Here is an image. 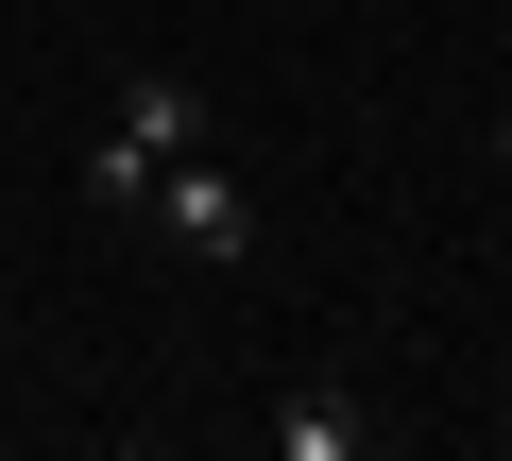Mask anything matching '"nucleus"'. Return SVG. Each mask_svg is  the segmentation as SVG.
<instances>
[{
  "mask_svg": "<svg viewBox=\"0 0 512 461\" xmlns=\"http://www.w3.org/2000/svg\"><path fill=\"white\" fill-rule=\"evenodd\" d=\"M188 137H205V86H188V69H137V86H120V120L86 137V205H103V222H137V188H154Z\"/></svg>",
  "mask_w": 512,
  "mask_h": 461,
  "instance_id": "f257e3e1",
  "label": "nucleus"
},
{
  "mask_svg": "<svg viewBox=\"0 0 512 461\" xmlns=\"http://www.w3.org/2000/svg\"><path fill=\"white\" fill-rule=\"evenodd\" d=\"M137 222H154V240H171L188 274H239V257H256V188H239V171H222L205 137H188V154H171V171L137 188Z\"/></svg>",
  "mask_w": 512,
  "mask_h": 461,
  "instance_id": "f03ea898",
  "label": "nucleus"
},
{
  "mask_svg": "<svg viewBox=\"0 0 512 461\" xmlns=\"http://www.w3.org/2000/svg\"><path fill=\"white\" fill-rule=\"evenodd\" d=\"M274 461H376V410H359L342 376H308V393L274 410Z\"/></svg>",
  "mask_w": 512,
  "mask_h": 461,
  "instance_id": "7ed1b4c3",
  "label": "nucleus"
}]
</instances>
